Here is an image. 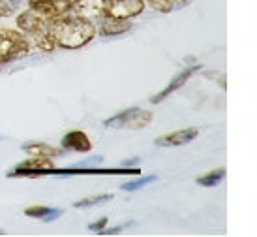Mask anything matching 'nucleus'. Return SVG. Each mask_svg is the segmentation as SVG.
<instances>
[{"instance_id":"1","label":"nucleus","mask_w":257,"mask_h":237,"mask_svg":"<svg viewBox=\"0 0 257 237\" xmlns=\"http://www.w3.org/2000/svg\"><path fill=\"white\" fill-rule=\"evenodd\" d=\"M72 0H45L30 2V8L17 15V29L30 38L42 53H53L57 45L51 36V25L70 12Z\"/></svg>"},{"instance_id":"2","label":"nucleus","mask_w":257,"mask_h":237,"mask_svg":"<svg viewBox=\"0 0 257 237\" xmlns=\"http://www.w3.org/2000/svg\"><path fill=\"white\" fill-rule=\"evenodd\" d=\"M96 25L85 17L68 12L51 25V36L60 49H81L90 43L96 36Z\"/></svg>"},{"instance_id":"3","label":"nucleus","mask_w":257,"mask_h":237,"mask_svg":"<svg viewBox=\"0 0 257 237\" xmlns=\"http://www.w3.org/2000/svg\"><path fill=\"white\" fill-rule=\"evenodd\" d=\"M30 38L19 29H0V68L30 55Z\"/></svg>"},{"instance_id":"4","label":"nucleus","mask_w":257,"mask_h":237,"mask_svg":"<svg viewBox=\"0 0 257 237\" xmlns=\"http://www.w3.org/2000/svg\"><path fill=\"white\" fill-rule=\"evenodd\" d=\"M154 119L152 111H145L141 108H130L124 109L120 113L113 115L111 119L103 122L107 128H130V130H141L147 124H150Z\"/></svg>"},{"instance_id":"5","label":"nucleus","mask_w":257,"mask_h":237,"mask_svg":"<svg viewBox=\"0 0 257 237\" xmlns=\"http://www.w3.org/2000/svg\"><path fill=\"white\" fill-rule=\"evenodd\" d=\"M145 10V0H107L103 19H134Z\"/></svg>"},{"instance_id":"6","label":"nucleus","mask_w":257,"mask_h":237,"mask_svg":"<svg viewBox=\"0 0 257 237\" xmlns=\"http://www.w3.org/2000/svg\"><path fill=\"white\" fill-rule=\"evenodd\" d=\"M107 0H72L70 12L79 17H85L88 21H101L105 12Z\"/></svg>"},{"instance_id":"7","label":"nucleus","mask_w":257,"mask_h":237,"mask_svg":"<svg viewBox=\"0 0 257 237\" xmlns=\"http://www.w3.org/2000/svg\"><path fill=\"white\" fill-rule=\"evenodd\" d=\"M199 68H201V66H190V68H184L182 72L177 73V75L169 81V85L165 87L164 91H160L156 96H152V98H150V102H152V104H162L167 96H171L173 93H177V91H179L180 87H184L186 81H190V77H192L193 73L197 72Z\"/></svg>"},{"instance_id":"8","label":"nucleus","mask_w":257,"mask_h":237,"mask_svg":"<svg viewBox=\"0 0 257 237\" xmlns=\"http://www.w3.org/2000/svg\"><path fill=\"white\" fill-rule=\"evenodd\" d=\"M197 136H199V130L197 128H182L175 130L171 134H165V136H158L154 143L158 147H180V145L193 141Z\"/></svg>"},{"instance_id":"9","label":"nucleus","mask_w":257,"mask_h":237,"mask_svg":"<svg viewBox=\"0 0 257 237\" xmlns=\"http://www.w3.org/2000/svg\"><path fill=\"white\" fill-rule=\"evenodd\" d=\"M62 147L70 149V151L88 152L92 151V141H90V137L86 136L83 130H72V132H68L62 137Z\"/></svg>"},{"instance_id":"10","label":"nucleus","mask_w":257,"mask_h":237,"mask_svg":"<svg viewBox=\"0 0 257 237\" xmlns=\"http://www.w3.org/2000/svg\"><path fill=\"white\" fill-rule=\"evenodd\" d=\"M100 25V32L101 36H120L124 32H128L132 29V21L130 19H113V17H107V19H101Z\"/></svg>"},{"instance_id":"11","label":"nucleus","mask_w":257,"mask_h":237,"mask_svg":"<svg viewBox=\"0 0 257 237\" xmlns=\"http://www.w3.org/2000/svg\"><path fill=\"white\" fill-rule=\"evenodd\" d=\"M23 151L30 154V156H42V158H57L58 156V149L51 147L47 143H27L23 145Z\"/></svg>"},{"instance_id":"12","label":"nucleus","mask_w":257,"mask_h":237,"mask_svg":"<svg viewBox=\"0 0 257 237\" xmlns=\"http://www.w3.org/2000/svg\"><path fill=\"white\" fill-rule=\"evenodd\" d=\"M149 2V6L152 10H156L160 14H169L173 10H177V8H182L184 4H188L190 0H147Z\"/></svg>"},{"instance_id":"13","label":"nucleus","mask_w":257,"mask_h":237,"mask_svg":"<svg viewBox=\"0 0 257 237\" xmlns=\"http://www.w3.org/2000/svg\"><path fill=\"white\" fill-rule=\"evenodd\" d=\"M223 177H225V170H223V168H218L214 172H208V173H205V175L197 177V185L207 187V188L218 187L221 181H223Z\"/></svg>"},{"instance_id":"14","label":"nucleus","mask_w":257,"mask_h":237,"mask_svg":"<svg viewBox=\"0 0 257 237\" xmlns=\"http://www.w3.org/2000/svg\"><path fill=\"white\" fill-rule=\"evenodd\" d=\"M62 211H55V209H49L45 205H32V207L25 209V215L32 216V218H45V216H57L60 215Z\"/></svg>"},{"instance_id":"15","label":"nucleus","mask_w":257,"mask_h":237,"mask_svg":"<svg viewBox=\"0 0 257 237\" xmlns=\"http://www.w3.org/2000/svg\"><path fill=\"white\" fill-rule=\"evenodd\" d=\"M107 200H113V194H100V196H92V198H85V200L81 201H75V207L85 209V207H90V205H98V203Z\"/></svg>"},{"instance_id":"16","label":"nucleus","mask_w":257,"mask_h":237,"mask_svg":"<svg viewBox=\"0 0 257 237\" xmlns=\"http://www.w3.org/2000/svg\"><path fill=\"white\" fill-rule=\"evenodd\" d=\"M19 0H0V17H12L17 10Z\"/></svg>"},{"instance_id":"17","label":"nucleus","mask_w":257,"mask_h":237,"mask_svg":"<svg viewBox=\"0 0 257 237\" xmlns=\"http://www.w3.org/2000/svg\"><path fill=\"white\" fill-rule=\"evenodd\" d=\"M105 226H107V218L103 216V218H100V220H96V222H92L88 228L92 231H101V230H105Z\"/></svg>"},{"instance_id":"18","label":"nucleus","mask_w":257,"mask_h":237,"mask_svg":"<svg viewBox=\"0 0 257 237\" xmlns=\"http://www.w3.org/2000/svg\"><path fill=\"white\" fill-rule=\"evenodd\" d=\"M150 181H154V177H147V179L139 181V183H130V185H124V190H134V188H139L143 183H150Z\"/></svg>"},{"instance_id":"19","label":"nucleus","mask_w":257,"mask_h":237,"mask_svg":"<svg viewBox=\"0 0 257 237\" xmlns=\"http://www.w3.org/2000/svg\"><path fill=\"white\" fill-rule=\"evenodd\" d=\"M30 2H45V0H29V4Z\"/></svg>"},{"instance_id":"20","label":"nucleus","mask_w":257,"mask_h":237,"mask_svg":"<svg viewBox=\"0 0 257 237\" xmlns=\"http://www.w3.org/2000/svg\"><path fill=\"white\" fill-rule=\"evenodd\" d=\"M2 233H4V231H0V235H2Z\"/></svg>"}]
</instances>
